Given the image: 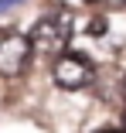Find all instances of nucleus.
<instances>
[{
    "label": "nucleus",
    "instance_id": "f257e3e1",
    "mask_svg": "<svg viewBox=\"0 0 126 133\" xmlns=\"http://www.w3.org/2000/svg\"><path fill=\"white\" fill-rule=\"evenodd\" d=\"M27 38H31L34 55L58 58V55H65L68 38H72V17L68 14H48V17H41L34 28H31Z\"/></svg>",
    "mask_w": 126,
    "mask_h": 133
},
{
    "label": "nucleus",
    "instance_id": "f03ea898",
    "mask_svg": "<svg viewBox=\"0 0 126 133\" xmlns=\"http://www.w3.org/2000/svg\"><path fill=\"white\" fill-rule=\"evenodd\" d=\"M51 78H55V85L58 89H85L92 85V78H95V68L85 55H75V51H65V55H58L51 62Z\"/></svg>",
    "mask_w": 126,
    "mask_h": 133
},
{
    "label": "nucleus",
    "instance_id": "7ed1b4c3",
    "mask_svg": "<svg viewBox=\"0 0 126 133\" xmlns=\"http://www.w3.org/2000/svg\"><path fill=\"white\" fill-rule=\"evenodd\" d=\"M34 55L31 38L20 31H4L0 34V78H17L24 68H27Z\"/></svg>",
    "mask_w": 126,
    "mask_h": 133
},
{
    "label": "nucleus",
    "instance_id": "20e7f679",
    "mask_svg": "<svg viewBox=\"0 0 126 133\" xmlns=\"http://www.w3.org/2000/svg\"><path fill=\"white\" fill-rule=\"evenodd\" d=\"M14 4H20V0H0V14H4V10H10Z\"/></svg>",
    "mask_w": 126,
    "mask_h": 133
},
{
    "label": "nucleus",
    "instance_id": "39448f33",
    "mask_svg": "<svg viewBox=\"0 0 126 133\" xmlns=\"http://www.w3.org/2000/svg\"><path fill=\"white\" fill-rule=\"evenodd\" d=\"M99 133H126V130H99Z\"/></svg>",
    "mask_w": 126,
    "mask_h": 133
},
{
    "label": "nucleus",
    "instance_id": "423d86ee",
    "mask_svg": "<svg viewBox=\"0 0 126 133\" xmlns=\"http://www.w3.org/2000/svg\"><path fill=\"white\" fill-rule=\"evenodd\" d=\"M123 89H126V85H123Z\"/></svg>",
    "mask_w": 126,
    "mask_h": 133
}]
</instances>
